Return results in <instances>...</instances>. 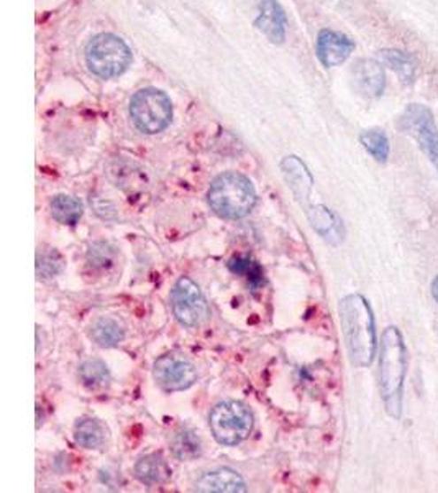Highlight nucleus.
Returning a JSON list of instances; mask_svg holds the SVG:
<instances>
[{"label": "nucleus", "mask_w": 438, "mask_h": 493, "mask_svg": "<svg viewBox=\"0 0 438 493\" xmlns=\"http://www.w3.org/2000/svg\"><path fill=\"white\" fill-rule=\"evenodd\" d=\"M340 320L355 367H370L376 356V326L370 303L361 295H349L340 301Z\"/></svg>", "instance_id": "f257e3e1"}, {"label": "nucleus", "mask_w": 438, "mask_h": 493, "mask_svg": "<svg viewBox=\"0 0 438 493\" xmlns=\"http://www.w3.org/2000/svg\"><path fill=\"white\" fill-rule=\"evenodd\" d=\"M407 375V349L401 331L389 326L381 339L380 389L386 412L396 420L403 414L404 381Z\"/></svg>", "instance_id": "f03ea898"}, {"label": "nucleus", "mask_w": 438, "mask_h": 493, "mask_svg": "<svg viewBox=\"0 0 438 493\" xmlns=\"http://www.w3.org/2000/svg\"><path fill=\"white\" fill-rule=\"evenodd\" d=\"M209 204L220 218L242 219L257 204V193L247 176L224 173L211 184Z\"/></svg>", "instance_id": "7ed1b4c3"}, {"label": "nucleus", "mask_w": 438, "mask_h": 493, "mask_svg": "<svg viewBox=\"0 0 438 493\" xmlns=\"http://www.w3.org/2000/svg\"><path fill=\"white\" fill-rule=\"evenodd\" d=\"M86 63L96 76L112 80L128 69L132 51L117 35H97L86 48Z\"/></svg>", "instance_id": "20e7f679"}, {"label": "nucleus", "mask_w": 438, "mask_h": 493, "mask_svg": "<svg viewBox=\"0 0 438 493\" xmlns=\"http://www.w3.org/2000/svg\"><path fill=\"white\" fill-rule=\"evenodd\" d=\"M132 120L145 134H159L171 124L173 103L166 92L146 88L136 92L130 101Z\"/></svg>", "instance_id": "39448f33"}, {"label": "nucleus", "mask_w": 438, "mask_h": 493, "mask_svg": "<svg viewBox=\"0 0 438 493\" xmlns=\"http://www.w3.org/2000/svg\"><path fill=\"white\" fill-rule=\"evenodd\" d=\"M209 425L217 443L236 446L250 436L253 429V414L243 403L228 400L215 406Z\"/></svg>", "instance_id": "423d86ee"}, {"label": "nucleus", "mask_w": 438, "mask_h": 493, "mask_svg": "<svg viewBox=\"0 0 438 493\" xmlns=\"http://www.w3.org/2000/svg\"><path fill=\"white\" fill-rule=\"evenodd\" d=\"M399 127L416 137L428 158L438 168V128L432 111L426 105L411 104L401 117Z\"/></svg>", "instance_id": "0eeeda50"}, {"label": "nucleus", "mask_w": 438, "mask_h": 493, "mask_svg": "<svg viewBox=\"0 0 438 493\" xmlns=\"http://www.w3.org/2000/svg\"><path fill=\"white\" fill-rule=\"evenodd\" d=\"M171 304L174 316L184 326H199L209 318V306L205 303L203 291L192 281L191 278H181L173 288Z\"/></svg>", "instance_id": "6e6552de"}, {"label": "nucleus", "mask_w": 438, "mask_h": 493, "mask_svg": "<svg viewBox=\"0 0 438 493\" xmlns=\"http://www.w3.org/2000/svg\"><path fill=\"white\" fill-rule=\"evenodd\" d=\"M153 372L158 385L166 391L188 390L197 381L196 367L188 358L176 354L159 357L153 366Z\"/></svg>", "instance_id": "1a4fd4ad"}, {"label": "nucleus", "mask_w": 438, "mask_h": 493, "mask_svg": "<svg viewBox=\"0 0 438 493\" xmlns=\"http://www.w3.org/2000/svg\"><path fill=\"white\" fill-rule=\"evenodd\" d=\"M353 88L368 99H378L386 88V76L381 65L374 59L361 58L351 66Z\"/></svg>", "instance_id": "9d476101"}, {"label": "nucleus", "mask_w": 438, "mask_h": 493, "mask_svg": "<svg viewBox=\"0 0 438 493\" xmlns=\"http://www.w3.org/2000/svg\"><path fill=\"white\" fill-rule=\"evenodd\" d=\"M353 50L355 43L347 35L338 34L334 30H322L317 36V58L327 68L345 63Z\"/></svg>", "instance_id": "9b49d317"}, {"label": "nucleus", "mask_w": 438, "mask_h": 493, "mask_svg": "<svg viewBox=\"0 0 438 493\" xmlns=\"http://www.w3.org/2000/svg\"><path fill=\"white\" fill-rule=\"evenodd\" d=\"M255 27L261 34L266 35L271 43L281 45L286 40V13L276 0H263L259 4V13Z\"/></svg>", "instance_id": "f8f14e48"}, {"label": "nucleus", "mask_w": 438, "mask_h": 493, "mask_svg": "<svg viewBox=\"0 0 438 493\" xmlns=\"http://www.w3.org/2000/svg\"><path fill=\"white\" fill-rule=\"evenodd\" d=\"M197 492L212 493H240L245 492L247 487L243 479L230 469H219V471L207 472L196 482Z\"/></svg>", "instance_id": "ddd939ff"}, {"label": "nucleus", "mask_w": 438, "mask_h": 493, "mask_svg": "<svg viewBox=\"0 0 438 493\" xmlns=\"http://www.w3.org/2000/svg\"><path fill=\"white\" fill-rule=\"evenodd\" d=\"M281 170L286 176V181L291 186L294 195L299 201H307L309 193L312 189V176L307 166L297 157H286L281 163Z\"/></svg>", "instance_id": "4468645a"}, {"label": "nucleus", "mask_w": 438, "mask_h": 493, "mask_svg": "<svg viewBox=\"0 0 438 493\" xmlns=\"http://www.w3.org/2000/svg\"><path fill=\"white\" fill-rule=\"evenodd\" d=\"M135 475L145 485H161L171 477V469L159 454H150L136 462Z\"/></svg>", "instance_id": "2eb2a0df"}, {"label": "nucleus", "mask_w": 438, "mask_h": 493, "mask_svg": "<svg viewBox=\"0 0 438 493\" xmlns=\"http://www.w3.org/2000/svg\"><path fill=\"white\" fill-rule=\"evenodd\" d=\"M309 219L312 222L314 227L327 242L330 243H337L343 237V229H342V222L338 220L337 216L324 206H315L309 212Z\"/></svg>", "instance_id": "dca6fc26"}, {"label": "nucleus", "mask_w": 438, "mask_h": 493, "mask_svg": "<svg viewBox=\"0 0 438 493\" xmlns=\"http://www.w3.org/2000/svg\"><path fill=\"white\" fill-rule=\"evenodd\" d=\"M171 451H173L176 459H197L203 454V441H201V437L194 429L184 428V429L178 431L174 437H173Z\"/></svg>", "instance_id": "f3484780"}, {"label": "nucleus", "mask_w": 438, "mask_h": 493, "mask_svg": "<svg viewBox=\"0 0 438 493\" xmlns=\"http://www.w3.org/2000/svg\"><path fill=\"white\" fill-rule=\"evenodd\" d=\"M125 331L122 324L112 318H101L92 324L90 337L102 347H113L124 341Z\"/></svg>", "instance_id": "a211bd4d"}, {"label": "nucleus", "mask_w": 438, "mask_h": 493, "mask_svg": "<svg viewBox=\"0 0 438 493\" xmlns=\"http://www.w3.org/2000/svg\"><path fill=\"white\" fill-rule=\"evenodd\" d=\"M82 203L71 196L59 195L51 201V214L59 224L76 226L82 216Z\"/></svg>", "instance_id": "6ab92c4d"}, {"label": "nucleus", "mask_w": 438, "mask_h": 493, "mask_svg": "<svg viewBox=\"0 0 438 493\" xmlns=\"http://www.w3.org/2000/svg\"><path fill=\"white\" fill-rule=\"evenodd\" d=\"M74 439L79 446L86 449L101 448L105 441V428L97 420H82L76 425Z\"/></svg>", "instance_id": "aec40b11"}, {"label": "nucleus", "mask_w": 438, "mask_h": 493, "mask_svg": "<svg viewBox=\"0 0 438 493\" xmlns=\"http://www.w3.org/2000/svg\"><path fill=\"white\" fill-rule=\"evenodd\" d=\"M380 57L384 61V65H388L389 68L396 71L405 84H411L416 78V63L404 51L382 50V51H380Z\"/></svg>", "instance_id": "412c9836"}, {"label": "nucleus", "mask_w": 438, "mask_h": 493, "mask_svg": "<svg viewBox=\"0 0 438 493\" xmlns=\"http://www.w3.org/2000/svg\"><path fill=\"white\" fill-rule=\"evenodd\" d=\"M361 145L371 157L380 163H386L389 158V138L382 130H366L360 135Z\"/></svg>", "instance_id": "4be33fe9"}, {"label": "nucleus", "mask_w": 438, "mask_h": 493, "mask_svg": "<svg viewBox=\"0 0 438 493\" xmlns=\"http://www.w3.org/2000/svg\"><path fill=\"white\" fill-rule=\"evenodd\" d=\"M79 377H81L82 383L86 387L99 389V387L105 385L109 381L111 374H109V368L102 360L90 358V360H86L79 368Z\"/></svg>", "instance_id": "5701e85b"}, {"label": "nucleus", "mask_w": 438, "mask_h": 493, "mask_svg": "<svg viewBox=\"0 0 438 493\" xmlns=\"http://www.w3.org/2000/svg\"><path fill=\"white\" fill-rule=\"evenodd\" d=\"M228 268L235 275L247 276L250 285L253 288H258L265 281L261 266L255 260L248 258V257H235V258H232L228 262Z\"/></svg>", "instance_id": "b1692460"}, {"label": "nucleus", "mask_w": 438, "mask_h": 493, "mask_svg": "<svg viewBox=\"0 0 438 493\" xmlns=\"http://www.w3.org/2000/svg\"><path fill=\"white\" fill-rule=\"evenodd\" d=\"M63 258L55 249H38L36 253V273L42 278H53L63 268Z\"/></svg>", "instance_id": "393cba45"}, {"label": "nucleus", "mask_w": 438, "mask_h": 493, "mask_svg": "<svg viewBox=\"0 0 438 493\" xmlns=\"http://www.w3.org/2000/svg\"><path fill=\"white\" fill-rule=\"evenodd\" d=\"M90 258H92L94 264L104 265L105 262L111 264V252L107 250V245L102 243L101 250H97V245H94V247L90 249Z\"/></svg>", "instance_id": "a878e982"}, {"label": "nucleus", "mask_w": 438, "mask_h": 493, "mask_svg": "<svg viewBox=\"0 0 438 493\" xmlns=\"http://www.w3.org/2000/svg\"><path fill=\"white\" fill-rule=\"evenodd\" d=\"M432 295H434V298L438 303V276L434 280V283H432Z\"/></svg>", "instance_id": "bb28decb"}]
</instances>
